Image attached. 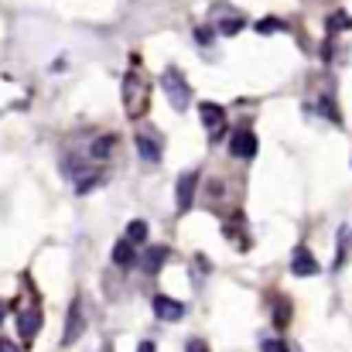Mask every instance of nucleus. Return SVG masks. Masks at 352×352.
I'll use <instances>...</instances> for the list:
<instances>
[{
  "label": "nucleus",
  "instance_id": "nucleus-23",
  "mask_svg": "<svg viewBox=\"0 0 352 352\" xmlns=\"http://www.w3.org/2000/svg\"><path fill=\"white\" fill-rule=\"evenodd\" d=\"M277 325H287V301L277 305Z\"/></svg>",
  "mask_w": 352,
  "mask_h": 352
},
{
  "label": "nucleus",
  "instance_id": "nucleus-10",
  "mask_svg": "<svg viewBox=\"0 0 352 352\" xmlns=\"http://www.w3.org/2000/svg\"><path fill=\"white\" fill-rule=\"evenodd\" d=\"M79 336H82V305L72 301V308H69V322H65V346L76 342Z\"/></svg>",
  "mask_w": 352,
  "mask_h": 352
},
{
  "label": "nucleus",
  "instance_id": "nucleus-12",
  "mask_svg": "<svg viewBox=\"0 0 352 352\" xmlns=\"http://www.w3.org/2000/svg\"><path fill=\"white\" fill-rule=\"evenodd\" d=\"M133 260H137V250H133L126 239H120L117 246H113V263H117V267H130Z\"/></svg>",
  "mask_w": 352,
  "mask_h": 352
},
{
  "label": "nucleus",
  "instance_id": "nucleus-13",
  "mask_svg": "<svg viewBox=\"0 0 352 352\" xmlns=\"http://www.w3.org/2000/svg\"><path fill=\"white\" fill-rule=\"evenodd\" d=\"M144 239H147V223H144V219H133V223L126 226V243L137 246V243H144Z\"/></svg>",
  "mask_w": 352,
  "mask_h": 352
},
{
  "label": "nucleus",
  "instance_id": "nucleus-5",
  "mask_svg": "<svg viewBox=\"0 0 352 352\" xmlns=\"http://www.w3.org/2000/svg\"><path fill=\"white\" fill-rule=\"evenodd\" d=\"M133 144H137V151H140V157H144L147 164L161 161V137H157V133L144 130V133H137V137H133Z\"/></svg>",
  "mask_w": 352,
  "mask_h": 352
},
{
  "label": "nucleus",
  "instance_id": "nucleus-24",
  "mask_svg": "<svg viewBox=\"0 0 352 352\" xmlns=\"http://www.w3.org/2000/svg\"><path fill=\"white\" fill-rule=\"evenodd\" d=\"M0 352H21V349H17L10 339H0Z\"/></svg>",
  "mask_w": 352,
  "mask_h": 352
},
{
  "label": "nucleus",
  "instance_id": "nucleus-25",
  "mask_svg": "<svg viewBox=\"0 0 352 352\" xmlns=\"http://www.w3.org/2000/svg\"><path fill=\"white\" fill-rule=\"evenodd\" d=\"M137 352H157V349H154V342H140V346H137Z\"/></svg>",
  "mask_w": 352,
  "mask_h": 352
},
{
  "label": "nucleus",
  "instance_id": "nucleus-17",
  "mask_svg": "<svg viewBox=\"0 0 352 352\" xmlns=\"http://www.w3.org/2000/svg\"><path fill=\"white\" fill-rule=\"evenodd\" d=\"M103 182H107V175H103V171H96V175H89V178H82V182L76 185V192H79V195H86L89 188H96V185H103Z\"/></svg>",
  "mask_w": 352,
  "mask_h": 352
},
{
  "label": "nucleus",
  "instance_id": "nucleus-4",
  "mask_svg": "<svg viewBox=\"0 0 352 352\" xmlns=\"http://www.w3.org/2000/svg\"><path fill=\"white\" fill-rule=\"evenodd\" d=\"M154 315H157L161 322H182V318H185V305L175 301V298H168V294H157V298H154Z\"/></svg>",
  "mask_w": 352,
  "mask_h": 352
},
{
  "label": "nucleus",
  "instance_id": "nucleus-18",
  "mask_svg": "<svg viewBox=\"0 0 352 352\" xmlns=\"http://www.w3.org/2000/svg\"><path fill=\"white\" fill-rule=\"evenodd\" d=\"M284 28V21H277V17H263V21H256V31L260 34H277Z\"/></svg>",
  "mask_w": 352,
  "mask_h": 352
},
{
  "label": "nucleus",
  "instance_id": "nucleus-6",
  "mask_svg": "<svg viewBox=\"0 0 352 352\" xmlns=\"http://www.w3.org/2000/svg\"><path fill=\"white\" fill-rule=\"evenodd\" d=\"M195 185H199V171H188L178 178V212H188L195 202Z\"/></svg>",
  "mask_w": 352,
  "mask_h": 352
},
{
  "label": "nucleus",
  "instance_id": "nucleus-1",
  "mask_svg": "<svg viewBox=\"0 0 352 352\" xmlns=\"http://www.w3.org/2000/svg\"><path fill=\"white\" fill-rule=\"evenodd\" d=\"M123 107L130 117H144L147 113V86L140 79V65L133 62V72H126L123 79Z\"/></svg>",
  "mask_w": 352,
  "mask_h": 352
},
{
  "label": "nucleus",
  "instance_id": "nucleus-15",
  "mask_svg": "<svg viewBox=\"0 0 352 352\" xmlns=\"http://www.w3.org/2000/svg\"><path fill=\"white\" fill-rule=\"evenodd\" d=\"M113 140H117V137H100V140L89 147V154H93L96 161H100V157H110V151H113Z\"/></svg>",
  "mask_w": 352,
  "mask_h": 352
},
{
  "label": "nucleus",
  "instance_id": "nucleus-7",
  "mask_svg": "<svg viewBox=\"0 0 352 352\" xmlns=\"http://www.w3.org/2000/svg\"><path fill=\"white\" fill-rule=\"evenodd\" d=\"M230 154H233V157H243V161L253 157V154H256V137H253L250 130H236L233 140H230Z\"/></svg>",
  "mask_w": 352,
  "mask_h": 352
},
{
  "label": "nucleus",
  "instance_id": "nucleus-2",
  "mask_svg": "<svg viewBox=\"0 0 352 352\" xmlns=\"http://www.w3.org/2000/svg\"><path fill=\"white\" fill-rule=\"evenodd\" d=\"M161 89H164V96H168V103H171L175 110H185L188 100H192V89H188V82H185V76H182L178 69H164Z\"/></svg>",
  "mask_w": 352,
  "mask_h": 352
},
{
  "label": "nucleus",
  "instance_id": "nucleus-14",
  "mask_svg": "<svg viewBox=\"0 0 352 352\" xmlns=\"http://www.w3.org/2000/svg\"><path fill=\"white\" fill-rule=\"evenodd\" d=\"M318 110H322L325 117L332 120V123H342V113H339V107H336V100H332V93H325V96L318 100Z\"/></svg>",
  "mask_w": 352,
  "mask_h": 352
},
{
  "label": "nucleus",
  "instance_id": "nucleus-22",
  "mask_svg": "<svg viewBox=\"0 0 352 352\" xmlns=\"http://www.w3.org/2000/svg\"><path fill=\"white\" fill-rule=\"evenodd\" d=\"M185 352H209V346H206L202 339H192V342L185 346Z\"/></svg>",
  "mask_w": 352,
  "mask_h": 352
},
{
  "label": "nucleus",
  "instance_id": "nucleus-26",
  "mask_svg": "<svg viewBox=\"0 0 352 352\" xmlns=\"http://www.w3.org/2000/svg\"><path fill=\"white\" fill-rule=\"evenodd\" d=\"M3 315H7V305H3V301H0V322H3Z\"/></svg>",
  "mask_w": 352,
  "mask_h": 352
},
{
  "label": "nucleus",
  "instance_id": "nucleus-21",
  "mask_svg": "<svg viewBox=\"0 0 352 352\" xmlns=\"http://www.w3.org/2000/svg\"><path fill=\"white\" fill-rule=\"evenodd\" d=\"M263 352H291V349H287L284 342H277V339H267V342H263Z\"/></svg>",
  "mask_w": 352,
  "mask_h": 352
},
{
  "label": "nucleus",
  "instance_id": "nucleus-19",
  "mask_svg": "<svg viewBox=\"0 0 352 352\" xmlns=\"http://www.w3.org/2000/svg\"><path fill=\"white\" fill-rule=\"evenodd\" d=\"M219 31H223V34H239V31H243V17H226V21H219Z\"/></svg>",
  "mask_w": 352,
  "mask_h": 352
},
{
  "label": "nucleus",
  "instance_id": "nucleus-16",
  "mask_svg": "<svg viewBox=\"0 0 352 352\" xmlns=\"http://www.w3.org/2000/svg\"><path fill=\"white\" fill-rule=\"evenodd\" d=\"M342 28H352V17L346 14V10H336V14L329 17V31L336 34V31H342Z\"/></svg>",
  "mask_w": 352,
  "mask_h": 352
},
{
  "label": "nucleus",
  "instance_id": "nucleus-11",
  "mask_svg": "<svg viewBox=\"0 0 352 352\" xmlns=\"http://www.w3.org/2000/svg\"><path fill=\"white\" fill-rule=\"evenodd\" d=\"M164 260H168V246H154V250L144 253V270L147 274H157L164 267Z\"/></svg>",
  "mask_w": 352,
  "mask_h": 352
},
{
  "label": "nucleus",
  "instance_id": "nucleus-20",
  "mask_svg": "<svg viewBox=\"0 0 352 352\" xmlns=\"http://www.w3.org/2000/svg\"><path fill=\"white\" fill-rule=\"evenodd\" d=\"M212 38H216V31H212V28H195V41H199V45H209Z\"/></svg>",
  "mask_w": 352,
  "mask_h": 352
},
{
  "label": "nucleus",
  "instance_id": "nucleus-9",
  "mask_svg": "<svg viewBox=\"0 0 352 352\" xmlns=\"http://www.w3.org/2000/svg\"><path fill=\"white\" fill-rule=\"evenodd\" d=\"M199 117H202V123H206L212 133L226 126V110H223L219 103H199Z\"/></svg>",
  "mask_w": 352,
  "mask_h": 352
},
{
  "label": "nucleus",
  "instance_id": "nucleus-8",
  "mask_svg": "<svg viewBox=\"0 0 352 352\" xmlns=\"http://www.w3.org/2000/svg\"><path fill=\"white\" fill-rule=\"evenodd\" d=\"M38 329H41V311L38 308H28V311L17 315V332L24 336V342H31L38 336Z\"/></svg>",
  "mask_w": 352,
  "mask_h": 352
},
{
  "label": "nucleus",
  "instance_id": "nucleus-3",
  "mask_svg": "<svg viewBox=\"0 0 352 352\" xmlns=\"http://www.w3.org/2000/svg\"><path fill=\"white\" fill-rule=\"evenodd\" d=\"M291 274L294 277H315L318 274V260L311 256L308 246H294V253H291Z\"/></svg>",
  "mask_w": 352,
  "mask_h": 352
}]
</instances>
